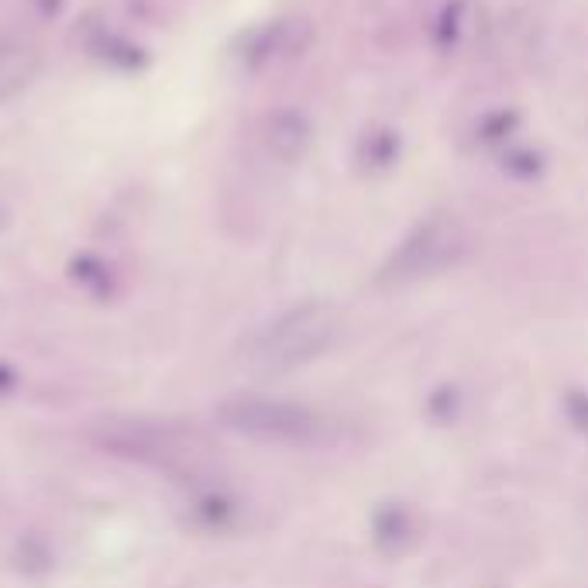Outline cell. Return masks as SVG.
<instances>
[{
    "label": "cell",
    "mask_w": 588,
    "mask_h": 588,
    "mask_svg": "<svg viewBox=\"0 0 588 588\" xmlns=\"http://www.w3.org/2000/svg\"><path fill=\"white\" fill-rule=\"evenodd\" d=\"M313 38V25L303 17H289V21H276L255 35V42L248 48L251 66H269V62H282L299 56Z\"/></svg>",
    "instance_id": "obj_5"
},
{
    "label": "cell",
    "mask_w": 588,
    "mask_h": 588,
    "mask_svg": "<svg viewBox=\"0 0 588 588\" xmlns=\"http://www.w3.org/2000/svg\"><path fill=\"white\" fill-rule=\"evenodd\" d=\"M468 255V231L458 217L437 214L417 224L379 269L382 286H417L448 272Z\"/></svg>",
    "instance_id": "obj_2"
},
{
    "label": "cell",
    "mask_w": 588,
    "mask_h": 588,
    "mask_svg": "<svg viewBox=\"0 0 588 588\" xmlns=\"http://www.w3.org/2000/svg\"><path fill=\"white\" fill-rule=\"evenodd\" d=\"M38 66L42 56L31 42H0V104L25 90Z\"/></svg>",
    "instance_id": "obj_6"
},
{
    "label": "cell",
    "mask_w": 588,
    "mask_h": 588,
    "mask_svg": "<svg viewBox=\"0 0 588 588\" xmlns=\"http://www.w3.org/2000/svg\"><path fill=\"white\" fill-rule=\"evenodd\" d=\"M309 121L299 110H272L259 124V141L262 148L279 162H296L309 148Z\"/></svg>",
    "instance_id": "obj_4"
},
{
    "label": "cell",
    "mask_w": 588,
    "mask_h": 588,
    "mask_svg": "<svg viewBox=\"0 0 588 588\" xmlns=\"http://www.w3.org/2000/svg\"><path fill=\"white\" fill-rule=\"evenodd\" d=\"M224 417L231 427L262 437L272 444H293V448H309V444H324L330 437V423L320 413H313L307 406L279 400H238L224 410Z\"/></svg>",
    "instance_id": "obj_3"
},
{
    "label": "cell",
    "mask_w": 588,
    "mask_h": 588,
    "mask_svg": "<svg viewBox=\"0 0 588 588\" xmlns=\"http://www.w3.org/2000/svg\"><path fill=\"white\" fill-rule=\"evenodd\" d=\"M340 313L330 303H299L265 324L248 344V365L265 375L293 371L320 358L338 340Z\"/></svg>",
    "instance_id": "obj_1"
}]
</instances>
